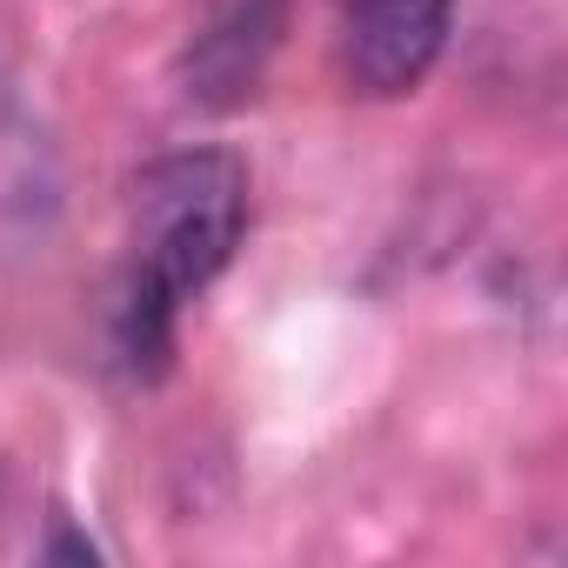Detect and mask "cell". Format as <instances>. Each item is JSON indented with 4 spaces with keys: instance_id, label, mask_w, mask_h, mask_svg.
Here are the masks:
<instances>
[{
    "instance_id": "obj_1",
    "label": "cell",
    "mask_w": 568,
    "mask_h": 568,
    "mask_svg": "<svg viewBox=\"0 0 568 568\" xmlns=\"http://www.w3.org/2000/svg\"><path fill=\"white\" fill-rule=\"evenodd\" d=\"M247 227V168L221 148L168 154L134 181V267L121 281L114 348L134 375H161L174 308L234 261Z\"/></svg>"
},
{
    "instance_id": "obj_2",
    "label": "cell",
    "mask_w": 568,
    "mask_h": 568,
    "mask_svg": "<svg viewBox=\"0 0 568 568\" xmlns=\"http://www.w3.org/2000/svg\"><path fill=\"white\" fill-rule=\"evenodd\" d=\"M448 21H455V0H355L342 34L348 81L382 101L422 88L448 48Z\"/></svg>"
},
{
    "instance_id": "obj_3",
    "label": "cell",
    "mask_w": 568,
    "mask_h": 568,
    "mask_svg": "<svg viewBox=\"0 0 568 568\" xmlns=\"http://www.w3.org/2000/svg\"><path fill=\"white\" fill-rule=\"evenodd\" d=\"M274 48V0H227L221 21L187 54V94L201 108H241L261 81V61Z\"/></svg>"
}]
</instances>
